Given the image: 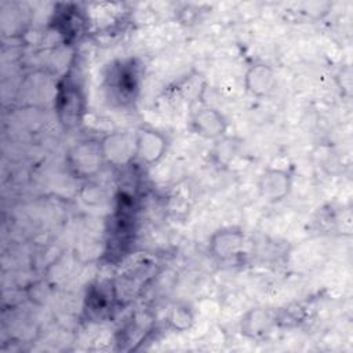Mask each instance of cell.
Here are the masks:
<instances>
[{"instance_id": "obj_1", "label": "cell", "mask_w": 353, "mask_h": 353, "mask_svg": "<svg viewBox=\"0 0 353 353\" xmlns=\"http://www.w3.org/2000/svg\"><path fill=\"white\" fill-rule=\"evenodd\" d=\"M83 109L84 101L79 85L70 77H66L61 83L57 95V112L61 123L66 127H74L81 120Z\"/></svg>"}, {"instance_id": "obj_2", "label": "cell", "mask_w": 353, "mask_h": 353, "mask_svg": "<svg viewBox=\"0 0 353 353\" xmlns=\"http://www.w3.org/2000/svg\"><path fill=\"white\" fill-rule=\"evenodd\" d=\"M103 160L116 167L128 165L137 157L135 135L127 132H113L101 141Z\"/></svg>"}, {"instance_id": "obj_3", "label": "cell", "mask_w": 353, "mask_h": 353, "mask_svg": "<svg viewBox=\"0 0 353 353\" xmlns=\"http://www.w3.org/2000/svg\"><path fill=\"white\" fill-rule=\"evenodd\" d=\"M70 168L79 176H88L98 171L103 160L101 142L85 141L73 148L69 156Z\"/></svg>"}, {"instance_id": "obj_4", "label": "cell", "mask_w": 353, "mask_h": 353, "mask_svg": "<svg viewBox=\"0 0 353 353\" xmlns=\"http://www.w3.org/2000/svg\"><path fill=\"white\" fill-rule=\"evenodd\" d=\"M137 141V157L145 164H153L159 161L165 149L167 142L165 138L150 128H142L135 134Z\"/></svg>"}, {"instance_id": "obj_5", "label": "cell", "mask_w": 353, "mask_h": 353, "mask_svg": "<svg viewBox=\"0 0 353 353\" xmlns=\"http://www.w3.org/2000/svg\"><path fill=\"white\" fill-rule=\"evenodd\" d=\"M244 245V233L234 229L221 230L211 240V250L219 259H229L241 252Z\"/></svg>"}, {"instance_id": "obj_6", "label": "cell", "mask_w": 353, "mask_h": 353, "mask_svg": "<svg viewBox=\"0 0 353 353\" xmlns=\"http://www.w3.org/2000/svg\"><path fill=\"white\" fill-rule=\"evenodd\" d=\"M276 79L273 69L265 63L252 65L245 73V88L252 95L263 97L274 87Z\"/></svg>"}, {"instance_id": "obj_7", "label": "cell", "mask_w": 353, "mask_h": 353, "mask_svg": "<svg viewBox=\"0 0 353 353\" xmlns=\"http://www.w3.org/2000/svg\"><path fill=\"white\" fill-rule=\"evenodd\" d=\"M290 189V176L281 170L266 171L259 182L261 194L269 201L281 200Z\"/></svg>"}, {"instance_id": "obj_8", "label": "cell", "mask_w": 353, "mask_h": 353, "mask_svg": "<svg viewBox=\"0 0 353 353\" xmlns=\"http://www.w3.org/2000/svg\"><path fill=\"white\" fill-rule=\"evenodd\" d=\"M193 125L199 134L210 138L219 137L225 131V121L214 109H201L197 112L193 117Z\"/></svg>"}, {"instance_id": "obj_9", "label": "cell", "mask_w": 353, "mask_h": 353, "mask_svg": "<svg viewBox=\"0 0 353 353\" xmlns=\"http://www.w3.org/2000/svg\"><path fill=\"white\" fill-rule=\"evenodd\" d=\"M114 79H112V88H114L123 99L134 97V91L138 87V74L131 63L121 65L114 72Z\"/></svg>"}]
</instances>
